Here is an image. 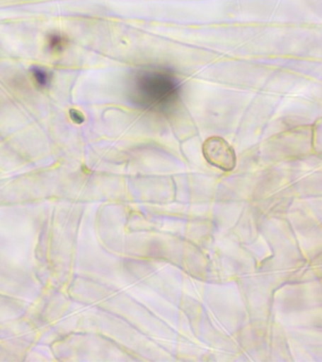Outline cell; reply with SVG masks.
<instances>
[{"mask_svg": "<svg viewBox=\"0 0 322 362\" xmlns=\"http://www.w3.org/2000/svg\"><path fill=\"white\" fill-rule=\"evenodd\" d=\"M130 93L134 103L143 110L166 112L179 100L180 82L166 68H141L132 76Z\"/></svg>", "mask_w": 322, "mask_h": 362, "instance_id": "1", "label": "cell"}, {"mask_svg": "<svg viewBox=\"0 0 322 362\" xmlns=\"http://www.w3.org/2000/svg\"><path fill=\"white\" fill-rule=\"evenodd\" d=\"M203 156L211 165L222 171L230 172L236 165V156L233 147L222 137L213 136L202 146Z\"/></svg>", "mask_w": 322, "mask_h": 362, "instance_id": "2", "label": "cell"}, {"mask_svg": "<svg viewBox=\"0 0 322 362\" xmlns=\"http://www.w3.org/2000/svg\"><path fill=\"white\" fill-rule=\"evenodd\" d=\"M32 75L35 83L41 88L47 87L50 84V79H52V75H50L49 71L42 67H33Z\"/></svg>", "mask_w": 322, "mask_h": 362, "instance_id": "3", "label": "cell"}, {"mask_svg": "<svg viewBox=\"0 0 322 362\" xmlns=\"http://www.w3.org/2000/svg\"><path fill=\"white\" fill-rule=\"evenodd\" d=\"M66 45L67 39L64 38L63 36L59 35V34H52L49 37V47L50 50L59 52V51L63 50Z\"/></svg>", "mask_w": 322, "mask_h": 362, "instance_id": "4", "label": "cell"}, {"mask_svg": "<svg viewBox=\"0 0 322 362\" xmlns=\"http://www.w3.org/2000/svg\"><path fill=\"white\" fill-rule=\"evenodd\" d=\"M70 117H71L72 121H74L75 123L81 124L84 122V116L81 115L80 112L77 110H70Z\"/></svg>", "mask_w": 322, "mask_h": 362, "instance_id": "5", "label": "cell"}]
</instances>
